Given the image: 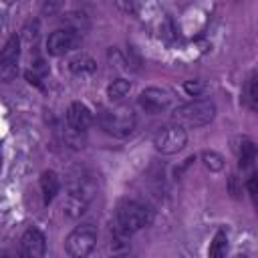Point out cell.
<instances>
[{
	"label": "cell",
	"mask_w": 258,
	"mask_h": 258,
	"mask_svg": "<svg viewBox=\"0 0 258 258\" xmlns=\"http://www.w3.org/2000/svg\"><path fill=\"white\" fill-rule=\"evenodd\" d=\"M2 2H8V4H10V2H14V0H2Z\"/></svg>",
	"instance_id": "obj_24"
},
{
	"label": "cell",
	"mask_w": 258,
	"mask_h": 258,
	"mask_svg": "<svg viewBox=\"0 0 258 258\" xmlns=\"http://www.w3.org/2000/svg\"><path fill=\"white\" fill-rule=\"evenodd\" d=\"M149 222H151V210L145 204H141L137 200H121L115 210V220H113L111 232H117V234H123L129 238L131 234L145 228Z\"/></svg>",
	"instance_id": "obj_1"
},
{
	"label": "cell",
	"mask_w": 258,
	"mask_h": 258,
	"mask_svg": "<svg viewBox=\"0 0 258 258\" xmlns=\"http://www.w3.org/2000/svg\"><path fill=\"white\" fill-rule=\"evenodd\" d=\"M87 206H89L87 200L69 194V196H67V202H64V212H67V216H71V218H79V216H83V214L87 212Z\"/></svg>",
	"instance_id": "obj_16"
},
{
	"label": "cell",
	"mask_w": 258,
	"mask_h": 258,
	"mask_svg": "<svg viewBox=\"0 0 258 258\" xmlns=\"http://www.w3.org/2000/svg\"><path fill=\"white\" fill-rule=\"evenodd\" d=\"M183 91H185L189 97H200V95L206 91V83H204V81H200V79L185 81V83H183Z\"/></svg>",
	"instance_id": "obj_21"
},
{
	"label": "cell",
	"mask_w": 258,
	"mask_h": 258,
	"mask_svg": "<svg viewBox=\"0 0 258 258\" xmlns=\"http://www.w3.org/2000/svg\"><path fill=\"white\" fill-rule=\"evenodd\" d=\"M244 103L248 105L250 111L258 109V75H256V71L248 77V81L244 85Z\"/></svg>",
	"instance_id": "obj_14"
},
{
	"label": "cell",
	"mask_w": 258,
	"mask_h": 258,
	"mask_svg": "<svg viewBox=\"0 0 258 258\" xmlns=\"http://www.w3.org/2000/svg\"><path fill=\"white\" fill-rule=\"evenodd\" d=\"M97 246V228L93 224H81L77 226L64 240V250L73 258H85L89 256Z\"/></svg>",
	"instance_id": "obj_4"
},
{
	"label": "cell",
	"mask_w": 258,
	"mask_h": 258,
	"mask_svg": "<svg viewBox=\"0 0 258 258\" xmlns=\"http://www.w3.org/2000/svg\"><path fill=\"white\" fill-rule=\"evenodd\" d=\"M40 191H42L44 204H50L58 196V191H60V179H58V175L54 171L48 169V171H42L40 173Z\"/></svg>",
	"instance_id": "obj_12"
},
{
	"label": "cell",
	"mask_w": 258,
	"mask_h": 258,
	"mask_svg": "<svg viewBox=\"0 0 258 258\" xmlns=\"http://www.w3.org/2000/svg\"><path fill=\"white\" fill-rule=\"evenodd\" d=\"M20 252L26 258H40L46 252V238L38 228H28L20 238Z\"/></svg>",
	"instance_id": "obj_10"
},
{
	"label": "cell",
	"mask_w": 258,
	"mask_h": 258,
	"mask_svg": "<svg viewBox=\"0 0 258 258\" xmlns=\"http://www.w3.org/2000/svg\"><path fill=\"white\" fill-rule=\"evenodd\" d=\"M62 6H64V0H42L40 12H42V16H54L60 12Z\"/></svg>",
	"instance_id": "obj_20"
},
{
	"label": "cell",
	"mask_w": 258,
	"mask_h": 258,
	"mask_svg": "<svg viewBox=\"0 0 258 258\" xmlns=\"http://www.w3.org/2000/svg\"><path fill=\"white\" fill-rule=\"evenodd\" d=\"M129 89H131V83L127 79H115L107 87V95H109L111 101H119V99H123L129 93Z\"/></svg>",
	"instance_id": "obj_18"
},
{
	"label": "cell",
	"mask_w": 258,
	"mask_h": 258,
	"mask_svg": "<svg viewBox=\"0 0 258 258\" xmlns=\"http://www.w3.org/2000/svg\"><path fill=\"white\" fill-rule=\"evenodd\" d=\"M137 103L145 113L157 115V113H163V111H167L171 107L173 95L167 89H161V87H147V89H143L139 93Z\"/></svg>",
	"instance_id": "obj_6"
},
{
	"label": "cell",
	"mask_w": 258,
	"mask_h": 258,
	"mask_svg": "<svg viewBox=\"0 0 258 258\" xmlns=\"http://www.w3.org/2000/svg\"><path fill=\"white\" fill-rule=\"evenodd\" d=\"M0 165H2V155H0Z\"/></svg>",
	"instance_id": "obj_25"
},
{
	"label": "cell",
	"mask_w": 258,
	"mask_h": 258,
	"mask_svg": "<svg viewBox=\"0 0 258 258\" xmlns=\"http://www.w3.org/2000/svg\"><path fill=\"white\" fill-rule=\"evenodd\" d=\"M97 119H99L101 129L113 137H127L135 131V125H137V117H135L133 109L125 107V105H119L113 109H103Z\"/></svg>",
	"instance_id": "obj_2"
},
{
	"label": "cell",
	"mask_w": 258,
	"mask_h": 258,
	"mask_svg": "<svg viewBox=\"0 0 258 258\" xmlns=\"http://www.w3.org/2000/svg\"><path fill=\"white\" fill-rule=\"evenodd\" d=\"M18 58H20V36L12 34L0 50V81L10 83L18 73Z\"/></svg>",
	"instance_id": "obj_7"
},
{
	"label": "cell",
	"mask_w": 258,
	"mask_h": 258,
	"mask_svg": "<svg viewBox=\"0 0 258 258\" xmlns=\"http://www.w3.org/2000/svg\"><path fill=\"white\" fill-rule=\"evenodd\" d=\"M226 250H228V234H226V230H218L212 244H210L208 254L214 256V258H220V256L226 254Z\"/></svg>",
	"instance_id": "obj_17"
},
{
	"label": "cell",
	"mask_w": 258,
	"mask_h": 258,
	"mask_svg": "<svg viewBox=\"0 0 258 258\" xmlns=\"http://www.w3.org/2000/svg\"><path fill=\"white\" fill-rule=\"evenodd\" d=\"M81 44V34L77 28H58L46 38V52L50 56H62Z\"/></svg>",
	"instance_id": "obj_8"
},
{
	"label": "cell",
	"mask_w": 258,
	"mask_h": 258,
	"mask_svg": "<svg viewBox=\"0 0 258 258\" xmlns=\"http://www.w3.org/2000/svg\"><path fill=\"white\" fill-rule=\"evenodd\" d=\"M214 117H216V105L208 99L183 103V105L173 109L175 123L187 125V127H204V125L212 123Z\"/></svg>",
	"instance_id": "obj_3"
},
{
	"label": "cell",
	"mask_w": 258,
	"mask_h": 258,
	"mask_svg": "<svg viewBox=\"0 0 258 258\" xmlns=\"http://www.w3.org/2000/svg\"><path fill=\"white\" fill-rule=\"evenodd\" d=\"M256 159V145L250 139H240L238 143V165L240 169H248Z\"/></svg>",
	"instance_id": "obj_13"
},
{
	"label": "cell",
	"mask_w": 258,
	"mask_h": 258,
	"mask_svg": "<svg viewBox=\"0 0 258 258\" xmlns=\"http://www.w3.org/2000/svg\"><path fill=\"white\" fill-rule=\"evenodd\" d=\"M69 69L75 73V75H91L97 71V62L87 56V54H81V56H75L71 62H69Z\"/></svg>",
	"instance_id": "obj_15"
},
{
	"label": "cell",
	"mask_w": 258,
	"mask_h": 258,
	"mask_svg": "<svg viewBox=\"0 0 258 258\" xmlns=\"http://www.w3.org/2000/svg\"><path fill=\"white\" fill-rule=\"evenodd\" d=\"M185 145H187V131L179 123L161 127L153 135V147L163 155H173V153L181 151Z\"/></svg>",
	"instance_id": "obj_5"
},
{
	"label": "cell",
	"mask_w": 258,
	"mask_h": 258,
	"mask_svg": "<svg viewBox=\"0 0 258 258\" xmlns=\"http://www.w3.org/2000/svg\"><path fill=\"white\" fill-rule=\"evenodd\" d=\"M202 161L204 165L210 169V171H220L224 167V157L218 153V151H212V149H206L202 153Z\"/></svg>",
	"instance_id": "obj_19"
},
{
	"label": "cell",
	"mask_w": 258,
	"mask_h": 258,
	"mask_svg": "<svg viewBox=\"0 0 258 258\" xmlns=\"http://www.w3.org/2000/svg\"><path fill=\"white\" fill-rule=\"evenodd\" d=\"M91 121H93V113L89 111V107L85 103L75 101V103L69 105V109H67V123H69L71 129H77V131L85 133L89 129Z\"/></svg>",
	"instance_id": "obj_11"
},
{
	"label": "cell",
	"mask_w": 258,
	"mask_h": 258,
	"mask_svg": "<svg viewBox=\"0 0 258 258\" xmlns=\"http://www.w3.org/2000/svg\"><path fill=\"white\" fill-rule=\"evenodd\" d=\"M22 38L28 40V42H36L38 38V22H28L24 28H22Z\"/></svg>",
	"instance_id": "obj_22"
},
{
	"label": "cell",
	"mask_w": 258,
	"mask_h": 258,
	"mask_svg": "<svg viewBox=\"0 0 258 258\" xmlns=\"http://www.w3.org/2000/svg\"><path fill=\"white\" fill-rule=\"evenodd\" d=\"M95 187H97V181H95V173L87 171V169H77L71 173V179H69V194L73 196H79L87 202H91L93 194H95Z\"/></svg>",
	"instance_id": "obj_9"
},
{
	"label": "cell",
	"mask_w": 258,
	"mask_h": 258,
	"mask_svg": "<svg viewBox=\"0 0 258 258\" xmlns=\"http://www.w3.org/2000/svg\"><path fill=\"white\" fill-rule=\"evenodd\" d=\"M248 191H250L252 200H256V173H252V175L248 177Z\"/></svg>",
	"instance_id": "obj_23"
}]
</instances>
